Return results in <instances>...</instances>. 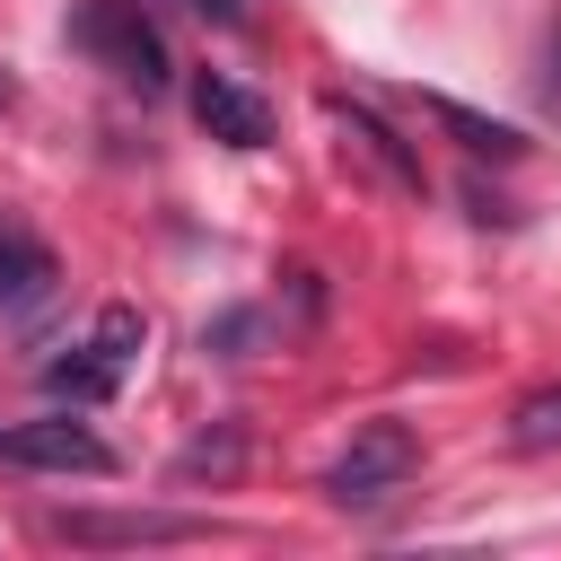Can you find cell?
I'll use <instances>...</instances> for the list:
<instances>
[{
	"mask_svg": "<svg viewBox=\"0 0 561 561\" xmlns=\"http://www.w3.org/2000/svg\"><path fill=\"white\" fill-rule=\"evenodd\" d=\"M53 298H61V254H53L26 219H9V210H0V324L44 316Z\"/></svg>",
	"mask_w": 561,
	"mask_h": 561,
	"instance_id": "obj_5",
	"label": "cell"
},
{
	"mask_svg": "<svg viewBox=\"0 0 561 561\" xmlns=\"http://www.w3.org/2000/svg\"><path fill=\"white\" fill-rule=\"evenodd\" d=\"M140 342H149V324H140V307H105L96 324H88V342L79 351H61V359H44V394H61V403H105L123 377H131V359H140Z\"/></svg>",
	"mask_w": 561,
	"mask_h": 561,
	"instance_id": "obj_1",
	"label": "cell"
},
{
	"mask_svg": "<svg viewBox=\"0 0 561 561\" xmlns=\"http://www.w3.org/2000/svg\"><path fill=\"white\" fill-rule=\"evenodd\" d=\"M70 44L96 53V61H105L123 88H140V96L167 88V44H158V26L140 18V0H79V9H70Z\"/></svg>",
	"mask_w": 561,
	"mask_h": 561,
	"instance_id": "obj_3",
	"label": "cell"
},
{
	"mask_svg": "<svg viewBox=\"0 0 561 561\" xmlns=\"http://www.w3.org/2000/svg\"><path fill=\"white\" fill-rule=\"evenodd\" d=\"M0 465H26V473H114V447L88 430V421H70V412H44V421H9L0 430Z\"/></svg>",
	"mask_w": 561,
	"mask_h": 561,
	"instance_id": "obj_4",
	"label": "cell"
},
{
	"mask_svg": "<svg viewBox=\"0 0 561 561\" xmlns=\"http://www.w3.org/2000/svg\"><path fill=\"white\" fill-rule=\"evenodd\" d=\"M508 438H517L526 456L561 447V386H535V394H517V412H508Z\"/></svg>",
	"mask_w": 561,
	"mask_h": 561,
	"instance_id": "obj_11",
	"label": "cell"
},
{
	"mask_svg": "<svg viewBox=\"0 0 561 561\" xmlns=\"http://www.w3.org/2000/svg\"><path fill=\"white\" fill-rule=\"evenodd\" d=\"M237 465H245V430H237V421H219V430H202V438L175 456V482H202V473H210V482H228Z\"/></svg>",
	"mask_w": 561,
	"mask_h": 561,
	"instance_id": "obj_10",
	"label": "cell"
},
{
	"mask_svg": "<svg viewBox=\"0 0 561 561\" xmlns=\"http://www.w3.org/2000/svg\"><path fill=\"white\" fill-rule=\"evenodd\" d=\"M421 114L438 123V131H456V149H473V158H526V131L517 123H500V114H473V105H456V96H421Z\"/></svg>",
	"mask_w": 561,
	"mask_h": 561,
	"instance_id": "obj_9",
	"label": "cell"
},
{
	"mask_svg": "<svg viewBox=\"0 0 561 561\" xmlns=\"http://www.w3.org/2000/svg\"><path fill=\"white\" fill-rule=\"evenodd\" d=\"M53 526H61L70 543H184V535H202V517H175V508H123V517L61 508Z\"/></svg>",
	"mask_w": 561,
	"mask_h": 561,
	"instance_id": "obj_8",
	"label": "cell"
},
{
	"mask_svg": "<svg viewBox=\"0 0 561 561\" xmlns=\"http://www.w3.org/2000/svg\"><path fill=\"white\" fill-rule=\"evenodd\" d=\"M9 105H18V70L0 61V114H9Z\"/></svg>",
	"mask_w": 561,
	"mask_h": 561,
	"instance_id": "obj_13",
	"label": "cell"
},
{
	"mask_svg": "<svg viewBox=\"0 0 561 561\" xmlns=\"http://www.w3.org/2000/svg\"><path fill=\"white\" fill-rule=\"evenodd\" d=\"M552 61H561V44H552Z\"/></svg>",
	"mask_w": 561,
	"mask_h": 561,
	"instance_id": "obj_14",
	"label": "cell"
},
{
	"mask_svg": "<svg viewBox=\"0 0 561 561\" xmlns=\"http://www.w3.org/2000/svg\"><path fill=\"white\" fill-rule=\"evenodd\" d=\"M193 123H202L210 140H228V149H263V140H272V105H263L254 88H237L228 70H202V79H193Z\"/></svg>",
	"mask_w": 561,
	"mask_h": 561,
	"instance_id": "obj_6",
	"label": "cell"
},
{
	"mask_svg": "<svg viewBox=\"0 0 561 561\" xmlns=\"http://www.w3.org/2000/svg\"><path fill=\"white\" fill-rule=\"evenodd\" d=\"M333 123H342V140H351V149H359V158H368V167H377L394 193H430V175H421V149H412V140H403V131H394L377 105H351V96H333Z\"/></svg>",
	"mask_w": 561,
	"mask_h": 561,
	"instance_id": "obj_7",
	"label": "cell"
},
{
	"mask_svg": "<svg viewBox=\"0 0 561 561\" xmlns=\"http://www.w3.org/2000/svg\"><path fill=\"white\" fill-rule=\"evenodd\" d=\"M412 473H421V438H412L403 421H359L351 447H342L333 473H324V500H333V508H386Z\"/></svg>",
	"mask_w": 561,
	"mask_h": 561,
	"instance_id": "obj_2",
	"label": "cell"
},
{
	"mask_svg": "<svg viewBox=\"0 0 561 561\" xmlns=\"http://www.w3.org/2000/svg\"><path fill=\"white\" fill-rule=\"evenodd\" d=\"M263 333V316L254 307H228L219 324H202V351H219V359H245V342Z\"/></svg>",
	"mask_w": 561,
	"mask_h": 561,
	"instance_id": "obj_12",
	"label": "cell"
}]
</instances>
